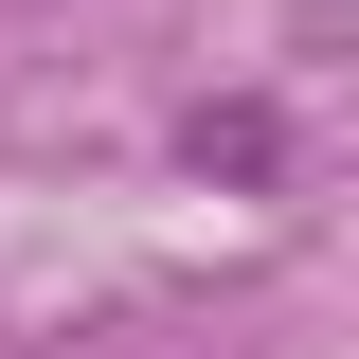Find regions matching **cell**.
<instances>
[{"label": "cell", "instance_id": "obj_1", "mask_svg": "<svg viewBox=\"0 0 359 359\" xmlns=\"http://www.w3.org/2000/svg\"><path fill=\"white\" fill-rule=\"evenodd\" d=\"M180 162H198V180H269V162H287V126H269V108H198Z\"/></svg>", "mask_w": 359, "mask_h": 359}]
</instances>
